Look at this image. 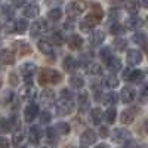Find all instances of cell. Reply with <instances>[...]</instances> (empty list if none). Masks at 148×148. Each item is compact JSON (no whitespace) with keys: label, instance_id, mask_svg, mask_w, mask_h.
Wrapping results in <instances>:
<instances>
[{"label":"cell","instance_id":"94428289","mask_svg":"<svg viewBox=\"0 0 148 148\" xmlns=\"http://www.w3.org/2000/svg\"><path fill=\"white\" fill-rule=\"evenodd\" d=\"M129 74H130V70H125V71H123V79H126L127 80V77H129Z\"/></svg>","mask_w":148,"mask_h":148},{"label":"cell","instance_id":"5b68a950","mask_svg":"<svg viewBox=\"0 0 148 148\" xmlns=\"http://www.w3.org/2000/svg\"><path fill=\"white\" fill-rule=\"evenodd\" d=\"M12 52H15V55L18 56H27V55H31L33 47L25 40H15L12 43Z\"/></svg>","mask_w":148,"mask_h":148},{"label":"cell","instance_id":"277c9868","mask_svg":"<svg viewBox=\"0 0 148 148\" xmlns=\"http://www.w3.org/2000/svg\"><path fill=\"white\" fill-rule=\"evenodd\" d=\"M74 108H76V104H74L73 98H61V99L55 104V110L58 116H67L71 114Z\"/></svg>","mask_w":148,"mask_h":148},{"label":"cell","instance_id":"681fc988","mask_svg":"<svg viewBox=\"0 0 148 148\" xmlns=\"http://www.w3.org/2000/svg\"><path fill=\"white\" fill-rule=\"evenodd\" d=\"M9 83H10L12 86H18L19 79H18V74H16V73H10V74H9Z\"/></svg>","mask_w":148,"mask_h":148},{"label":"cell","instance_id":"ffe728a7","mask_svg":"<svg viewBox=\"0 0 148 148\" xmlns=\"http://www.w3.org/2000/svg\"><path fill=\"white\" fill-rule=\"evenodd\" d=\"M25 141H27V136H25V133H24L21 129L14 132V136H12V145H14L15 148H22L24 144H25Z\"/></svg>","mask_w":148,"mask_h":148},{"label":"cell","instance_id":"be15d7a7","mask_svg":"<svg viewBox=\"0 0 148 148\" xmlns=\"http://www.w3.org/2000/svg\"><path fill=\"white\" fill-rule=\"evenodd\" d=\"M95 148H110V147H108L107 144H99V145H96Z\"/></svg>","mask_w":148,"mask_h":148},{"label":"cell","instance_id":"e7e4bbea","mask_svg":"<svg viewBox=\"0 0 148 148\" xmlns=\"http://www.w3.org/2000/svg\"><path fill=\"white\" fill-rule=\"evenodd\" d=\"M42 148H53V145H51V144H46V145H43Z\"/></svg>","mask_w":148,"mask_h":148},{"label":"cell","instance_id":"7a4b0ae2","mask_svg":"<svg viewBox=\"0 0 148 148\" xmlns=\"http://www.w3.org/2000/svg\"><path fill=\"white\" fill-rule=\"evenodd\" d=\"M86 9H88V3H86L84 0H74V2L67 5L65 12H67V15H68L70 19H74V18L80 16Z\"/></svg>","mask_w":148,"mask_h":148},{"label":"cell","instance_id":"ee69618b","mask_svg":"<svg viewBox=\"0 0 148 148\" xmlns=\"http://www.w3.org/2000/svg\"><path fill=\"white\" fill-rule=\"evenodd\" d=\"M126 9H127L129 14L136 15V14H138V10H139V3L136 2V0H129L127 5H126Z\"/></svg>","mask_w":148,"mask_h":148},{"label":"cell","instance_id":"d4e9b609","mask_svg":"<svg viewBox=\"0 0 148 148\" xmlns=\"http://www.w3.org/2000/svg\"><path fill=\"white\" fill-rule=\"evenodd\" d=\"M136 111H138V110H135V108H132V110H125V111L120 114V121L123 123V125H130V123H133Z\"/></svg>","mask_w":148,"mask_h":148},{"label":"cell","instance_id":"f1b7e54d","mask_svg":"<svg viewBox=\"0 0 148 148\" xmlns=\"http://www.w3.org/2000/svg\"><path fill=\"white\" fill-rule=\"evenodd\" d=\"M102 119H104V113H102L101 108H92V110H90V120H92L93 125L101 126Z\"/></svg>","mask_w":148,"mask_h":148},{"label":"cell","instance_id":"2e32d148","mask_svg":"<svg viewBox=\"0 0 148 148\" xmlns=\"http://www.w3.org/2000/svg\"><path fill=\"white\" fill-rule=\"evenodd\" d=\"M62 68H64L67 73H74V71L79 68V61L74 58V56L68 55V56H65L64 61H62Z\"/></svg>","mask_w":148,"mask_h":148},{"label":"cell","instance_id":"8992f818","mask_svg":"<svg viewBox=\"0 0 148 148\" xmlns=\"http://www.w3.org/2000/svg\"><path fill=\"white\" fill-rule=\"evenodd\" d=\"M130 138H132V133L127 129H123V127L114 129L113 133H111V141L116 144H125V142L130 141Z\"/></svg>","mask_w":148,"mask_h":148},{"label":"cell","instance_id":"3957f363","mask_svg":"<svg viewBox=\"0 0 148 148\" xmlns=\"http://www.w3.org/2000/svg\"><path fill=\"white\" fill-rule=\"evenodd\" d=\"M102 18H104V10H102L101 5L92 3L90 5V12H89V15L84 18V22H88L90 27H95L102 21Z\"/></svg>","mask_w":148,"mask_h":148},{"label":"cell","instance_id":"11a10c76","mask_svg":"<svg viewBox=\"0 0 148 148\" xmlns=\"http://www.w3.org/2000/svg\"><path fill=\"white\" fill-rule=\"evenodd\" d=\"M123 148H139V145H138L136 142H133V141L130 139V141L125 142V147H123Z\"/></svg>","mask_w":148,"mask_h":148},{"label":"cell","instance_id":"d590c367","mask_svg":"<svg viewBox=\"0 0 148 148\" xmlns=\"http://www.w3.org/2000/svg\"><path fill=\"white\" fill-rule=\"evenodd\" d=\"M132 40H133L135 43H136L138 46L145 47V43H147V36H145V33H144V31H136V33L133 34Z\"/></svg>","mask_w":148,"mask_h":148},{"label":"cell","instance_id":"6da1fadb","mask_svg":"<svg viewBox=\"0 0 148 148\" xmlns=\"http://www.w3.org/2000/svg\"><path fill=\"white\" fill-rule=\"evenodd\" d=\"M62 82V76L61 73L53 70V68H42L39 71V83L43 86L47 84H59Z\"/></svg>","mask_w":148,"mask_h":148},{"label":"cell","instance_id":"4dcf8cb0","mask_svg":"<svg viewBox=\"0 0 148 148\" xmlns=\"http://www.w3.org/2000/svg\"><path fill=\"white\" fill-rule=\"evenodd\" d=\"M53 129L56 130V133L59 135V136H62V135H68L70 130H71L70 125H68V123H65V121H59V123H56V125L53 126Z\"/></svg>","mask_w":148,"mask_h":148},{"label":"cell","instance_id":"1f68e13d","mask_svg":"<svg viewBox=\"0 0 148 148\" xmlns=\"http://www.w3.org/2000/svg\"><path fill=\"white\" fill-rule=\"evenodd\" d=\"M110 33L113 34V36H121V34H125L126 33V28H125V25L123 24H119V22H113L110 25Z\"/></svg>","mask_w":148,"mask_h":148},{"label":"cell","instance_id":"52a82bcc","mask_svg":"<svg viewBox=\"0 0 148 148\" xmlns=\"http://www.w3.org/2000/svg\"><path fill=\"white\" fill-rule=\"evenodd\" d=\"M47 31V22L45 19H37L30 25V36L31 37H39Z\"/></svg>","mask_w":148,"mask_h":148},{"label":"cell","instance_id":"7c38bea8","mask_svg":"<svg viewBox=\"0 0 148 148\" xmlns=\"http://www.w3.org/2000/svg\"><path fill=\"white\" fill-rule=\"evenodd\" d=\"M37 116H39V107L36 104H28L25 108H24V120L27 123H31Z\"/></svg>","mask_w":148,"mask_h":148},{"label":"cell","instance_id":"60d3db41","mask_svg":"<svg viewBox=\"0 0 148 148\" xmlns=\"http://www.w3.org/2000/svg\"><path fill=\"white\" fill-rule=\"evenodd\" d=\"M14 14H15V9L12 5H3L2 6V16L6 18V19H12L14 18Z\"/></svg>","mask_w":148,"mask_h":148},{"label":"cell","instance_id":"6125c7cd","mask_svg":"<svg viewBox=\"0 0 148 148\" xmlns=\"http://www.w3.org/2000/svg\"><path fill=\"white\" fill-rule=\"evenodd\" d=\"M138 3H141L142 8H147L148 6V0H138Z\"/></svg>","mask_w":148,"mask_h":148},{"label":"cell","instance_id":"03108f58","mask_svg":"<svg viewBox=\"0 0 148 148\" xmlns=\"http://www.w3.org/2000/svg\"><path fill=\"white\" fill-rule=\"evenodd\" d=\"M64 148H76V147H74V145H73V144H68V145H65V147H64Z\"/></svg>","mask_w":148,"mask_h":148},{"label":"cell","instance_id":"f5cc1de1","mask_svg":"<svg viewBox=\"0 0 148 148\" xmlns=\"http://www.w3.org/2000/svg\"><path fill=\"white\" fill-rule=\"evenodd\" d=\"M10 107H12V110H14V111H16L19 108V99H18L16 96H14V99H12V102H10Z\"/></svg>","mask_w":148,"mask_h":148},{"label":"cell","instance_id":"d6a6232c","mask_svg":"<svg viewBox=\"0 0 148 148\" xmlns=\"http://www.w3.org/2000/svg\"><path fill=\"white\" fill-rule=\"evenodd\" d=\"M49 42L56 45V46H62L65 43V37L62 36V33H61V31H53L51 34V40H49Z\"/></svg>","mask_w":148,"mask_h":148},{"label":"cell","instance_id":"f546056e","mask_svg":"<svg viewBox=\"0 0 148 148\" xmlns=\"http://www.w3.org/2000/svg\"><path fill=\"white\" fill-rule=\"evenodd\" d=\"M105 40V33L104 31H92V36H90V43L93 46H99L101 43H104Z\"/></svg>","mask_w":148,"mask_h":148},{"label":"cell","instance_id":"003e7915","mask_svg":"<svg viewBox=\"0 0 148 148\" xmlns=\"http://www.w3.org/2000/svg\"><path fill=\"white\" fill-rule=\"evenodd\" d=\"M2 84H3V83H2V80H0V89H2Z\"/></svg>","mask_w":148,"mask_h":148},{"label":"cell","instance_id":"7bdbcfd3","mask_svg":"<svg viewBox=\"0 0 148 148\" xmlns=\"http://www.w3.org/2000/svg\"><path fill=\"white\" fill-rule=\"evenodd\" d=\"M119 101V95L116 92H110L104 96V104H108V105H116Z\"/></svg>","mask_w":148,"mask_h":148},{"label":"cell","instance_id":"e0dca14e","mask_svg":"<svg viewBox=\"0 0 148 148\" xmlns=\"http://www.w3.org/2000/svg\"><path fill=\"white\" fill-rule=\"evenodd\" d=\"M89 95L86 93V92H82L80 95H79V98H77V107H79V111L82 114H84V113H88L89 111Z\"/></svg>","mask_w":148,"mask_h":148},{"label":"cell","instance_id":"30bf717a","mask_svg":"<svg viewBox=\"0 0 148 148\" xmlns=\"http://www.w3.org/2000/svg\"><path fill=\"white\" fill-rule=\"evenodd\" d=\"M96 132L93 129H86L82 135H80V144L83 147H89V145H93L96 142Z\"/></svg>","mask_w":148,"mask_h":148},{"label":"cell","instance_id":"4316f807","mask_svg":"<svg viewBox=\"0 0 148 148\" xmlns=\"http://www.w3.org/2000/svg\"><path fill=\"white\" fill-rule=\"evenodd\" d=\"M102 82H104V86H105V88H108V89H116L117 86H119V79L116 77L114 73L107 74Z\"/></svg>","mask_w":148,"mask_h":148},{"label":"cell","instance_id":"7dc6e473","mask_svg":"<svg viewBox=\"0 0 148 148\" xmlns=\"http://www.w3.org/2000/svg\"><path fill=\"white\" fill-rule=\"evenodd\" d=\"M39 119H40V125H47V123L52 120V114L49 113L47 110H45L42 113H39Z\"/></svg>","mask_w":148,"mask_h":148},{"label":"cell","instance_id":"cb8c5ba5","mask_svg":"<svg viewBox=\"0 0 148 148\" xmlns=\"http://www.w3.org/2000/svg\"><path fill=\"white\" fill-rule=\"evenodd\" d=\"M144 79H145V73L142 70H132L127 77V82H130L133 84H141V83H144Z\"/></svg>","mask_w":148,"mask_h":148},{"label":"cell","instance_id":"8fae6325","mask_svg":"<svg viewBox=\"0 0 148 148\" xmlns=\"http://www.w3.org/2000/svg\"><path fill=\"white\" fill-rule=\"evenodd\" d=\"M34 96H36V88H34V84L27 83L22 88V90L19 93V98H21V99H24L25 102H31L34 99Z\"/></svg>","mask_w":148,"mask_h":148},{"label":"cell","instance_id":"e575fe53","mask_svg":"<svg viewBox=\"0 0 148 148\" xmlns=\"http://www.w3.org/2000/svg\"><path fill=\"white\" fill-rule=\"evenodd\" d=\"M68 82H70V86H71V88L76 89V90L83 89V86H84V80H83L82 77H79V76H71Z\"/></svg>","mask_w":148,"mask_h":148},{"label":"cell","instance_id":"484cf974","mask_svg":"<svg viewBox=\"0 0 148 148\" xmlns=\"http://www.w3.org/2000/svg\"><path fill=\"white\" fill-rule=\"evenodd\" d=\"M12 31L10 33H16V34H24L27 30H28V24L25 19H18L14 22V27L10 28Z\"/></svg>","mask_w":148,"mask_h":148},{"label":"cell","instance_id":"f907efd6","mask_svg":"<svg viewBox=\"0 0 148 148\" xmlns=\"http://www.w3.org/2000/svg\"><path fill=\"white\" fill-rule=\"evenodd\" d=\"M79 27H80V30H82L83 33H89V31H92V28H93V27H90L89 24H88V22H84V21L80 22V25H79Z\"/></svg>","mask_w":148,"mask_h":148},{"label":"cell","instance_id":"bcb514c9","mask_svg":"<svg viewBox=\"0 0 148 148\" xmlns=\"http://www.w3.org/2000/svg\"><path fill=\"white\" fill-rule=\"evenodd\" d=\"M0 132H2V133H9V132H12L9 119H0Z\"/></svg>","mask_w":148,"mask_h":148},{"label":"cell","instance_id":"db71d44e","mask_svg":"<svg viewBox=\"0 0 148 148\" xmlns=\"http://www.w3.org/2000/svg\"><path fill=\"white\" fill-rule=\"evenodd\" d=\"M98 133L101 135V138H107V136H108V129L101 125V126H99V132H98Z\"/></svg>","mask_w":148,"mask_h":148},{"label":"cell","instance_id":"9a60e30c","mask_svg":"<svg viewBox=\"0 0 148 148\" xmlns=\"http://www.w3.org/2000/svg\"><path fill=\"white\" fill-rule=\"evenodd\" d=\"M37 49H39L43 55H47V56L53 55V45L46 39H40L39 42H37Z\"/></svg>","mask_w":148,"mask_h":148},{"label":"cell","instance_id":"91938a15","mask_svg":"<svg viewBox=\"0 0 148 148\" xmlns=\"http://www.w3.org/2000/svg\"><path fill=\"white\" fill-rule=\"evenodd\" d=\"M113 5H116V6H120V5H123L125 2H127V0H110Z\"/></svg>","mask_w":148,"mask_h":148},{"label":"cell","instance_id":"ac0fdd59","mask_svg":"<svg viewBox=\"0 0 148 148\" xmlns=\"http://www.w3.org/2000/svg\"><path fill=\"white\" fill-rule=\"evenodd\" d=\"M120 98H121V101L125 104H132L135 101V98H136V93H135V90L132 88L125 86V88L121 89V92H120Z\"/></svg>","mask_w":148,"mask_h":148},{"label":"cell","instance_id":"f35d334b","mask_svg":"<svg viewBox=\"0 0 148 148\" xmlns=\"http://www.w3.org/2000/svg\"><path fill=\"white\" fill-rule=\"evenodd\" d=\"M14 92H12L10 89H6L3 93H2V96H0V102H2L3 105H10V102H12V99H14Z\"/></svg>","mask_w":148,"mask_h":148},{"label":"cell","instance_id":"d6986e66","mask_svg":"<svg viewBox=\"0 0 148 148\" xmlns=\"http://www.w3.org/2000/svg\"><path fill=\"white\" fill-rule=\"evenodd\" d=\"M142 25H144V19L136 16V15L127 18L125 22V28H129V30H139Z\"/></svg>","mask_w":148,"mask_h":148},{"label":"cell","instance_id":"ab89813d","mask_svg":"<svg viewBox=\"0 0 148 148\" xmlns=\"http://www.w3.org/2000/svg\"><path fill=\"white\" fill-rule=\"evenodd\" d=\"M47 18L51 21H53V22H56V21H59L61 18H62V10H61L59 8H53V9H51L47 12Z\"/></svg>","mask_w":148,"mask_h":148},{"label":"cell","instance_id":"6f0895ef","mask_svg":"<svg viewBox=\"0 0 148 148\" xmlns=\"http://www.w3.org/2000/svg\"><path fill=\"white\" fill-rule=\"evenodd\" d=\"M108 15H110V19H114V21H116V19L119 18V12H117V10H113V9H111Z\"/></svg>","mask_w":148,"mask_h":148},{"label":"cell","instance_id":"9c48e42d","mask_svg":"<svg viewBox=\"0 0 148 148\" xmlns=\"http://www.w3.org/2000/svg\"><path fill=\"white\" fill-rule=\"evenodd\" d=\"M126 62H127V65H130V67L139 65V64L142 62V52L138 51V49H129L127 55H126Z\"/></svg>","mask_w":148,"mask_h":148},{"label":"cell","instance_id":"4fadbf2b","mask_svg":"<svg viewBox=\"0 0 148 148\" xmlns=\"http://www.w3.org/2000/svg\"><path fill=\"white\" fill-rule=\"evenodd\" d=\"M15 53L9 49H2L0 51V64L2 65H14L15 64Z\"/></svg>","mask_w":148,"mask_h":148},{"label":"cell","instance_id":"74e56055","mask_svg":"<svg viewBox=\"0 0 148 148\" xmlns=\"http://www.w3.org/2000/svg\"><path fill=\"white\" fill-rule=\"evenodd\" d=\"M127 40L126 39H123V37H117V39L113 42V47L116 49V51H119V52H123L125 49L127 47Z\"/></svg>","mask_w":148,"mask_h":148},{"label":"cell","instance_id":"83f0119b","mask_svg":"<svg viewBox=\"0 0 148 148\" xmlns=\"http://www.w3.org/2000/svg\"><path fill=\"white\" fill-rule=\"evenodd\" d=\"M107 67H108V70H110V73H117V71H120L121 70V61L119 59V58H116V56H111L108 61H107Z\"/></svg>","mask_w":148,"mask_h":148},{"label":"cell","instance_id":"b9f144b4","mask_svg":"<svg viewBox=\"0 0 148 148\" xmlns=\"http://www.w3.org/2000/svg\"><path fill=\"white\" fill-rule=\"evenodd\" d=\"M88 67H89V68H88V73L90 74V76H101V74H102V67H101V64L92 62V64H89Z\"/></svg>","mask_w":148,"mask_h":148},{"label":"cell","instance_id":"836d02e7","mask_svg":"<svg viewBox=\"0 0 148 148\" xmlns=\"http://www.w3.org/2000/svg\"><path fill=\"white\" fill-rule=\"evenodd\" d=\"M104 119H105V121L108 123V125H113V123L116 121V119H117V111H116V108H114V107H110L105 113H104Z\"/></svg>","mask_w":148,"mask_h":148},{"label":"cell","instance_id":"8d00e7d4","mask_svg":"<svg viewBox=\"0 0 148 148\" xmlns=\"http://www.w3.org/2000/svg\"><path fill=\"white\" fill-rule=\"evenodd\" d=\"M59 135L56 133V130L53 129V127H47V130H46V138H47V142L51 144V145H55L56 142H58V138Z\"/></svg>","mask_w":148,"mask_h":148},{"label":"cell","instance_id":"680465c9","mask_svg":"<svg viewBox=\"0 0 148 148\" xmlns=\"http://www.w3.org/2000/svg\"><path fill=\"white\" fill-rule=\"evenodd\" d=\"M12 3H14V6H15V8H21V6H24L25 0H12Z\"/></svg>","mask_w":148,"mask_h":148},{"label":"cell","instance_id":"44dd1931","mask_svg":"<svg viewBox=\"0 0 148 148\" xmlns=\"http://www.w3.org/2000/svg\"><path fill=\"white\" fill-rule=\"evenodd\" d=\"M27 139L33 144V145H37L39 144V141H40V138H42V133H40V129H39V126H30L28 127V135H27Z\"/></svg>","mask_w":148,"mask_h":148},{"label":"cell","instance_id":"ba28073f","mask_svg":"<svg viewBox=\"0 0 148 148\" xmlns=\"http://www.w3.org/2000/svg\"><path fill=\"white\" fill-rule=\"evenodd\" d=\"M19 71H21V76L24 77V80H25L27 83H31V77L36 74L37 67H36L34 62H25V64L21 65Z\"/></svg>","mask_w":148,"mask_h":148},{"label":"cell","instance_id":"603a6c76","mask_svg":"<svg viewBox=\"0 0 148 148\" xmlns=\"http://www.w3.org/2000/svg\"><path fill=\"white\" fill-rule=\"evenodd\" d=\"M67 43H68V47L71 49V51H80V49L83 47V39L80 36H77V34L70 36Z\"/></svg>","mask_w":148,"mask_h":148},{"label":"cell","instance_id":"816d5d0a","mask_svg":"<svg viewBox=\"0 0 148 148\" xmlns=\"http://www.w3.org/2000/svg\"><path fill=\"white\" fill-rule=\"evenodd\" d=\"M0 148H10V142L8 141V138H0Z\"/></svg>","mask_w":148,"mask_h":148},{"label":"cell","instance_id":"9f6ffc18","mask_svg":"<svg viewBox=\"0 0 148 148\" xmlns=\"http://www.w3.org/2000/svg\"><path fill=\"white\" fill-rule=\"evenodd\" d=\"M61 98H73V95L68 89H62L61 90Z\"/></svg>","mask_w":148,"mask_h":148},{"label":"cell","instance_id":"7402d4cb","mask_svg":"<svg viewBox=\"0 0 148 148\" xmlns=\"http://www.w3.org/2000/svg\"><path fill=\"white\" fill-rule=\"evenodd\" d=\"M39 14H40V8L37 5H33V3L25 5L22 9V15L25 18H36V16H39Z\"/></svg>","mask_w":148,"mask_h":148},{"label":"cell","instance_id":"f6af8a7d","mask_svg":"<svg viewBox=\"0 0 148 148\" xmlns=\"http://www.w3.org/2000/svg\"><path fill=\"white\" fill-rule=\"evenodd\" d=\"M9 123H10L12 130H19L21 129V120H19L18 114H12L10 119H9Z\"/></svg>","mask_w":148,"mask_h":148},{"label":"cell","instance_id":"5bb4252c","mask_svg":"<svg viewBox=\"0 0 148 148\" xmlns=\"http://www.w3.org/2000/svg\"><path fill=\"white\" fill-rule=\"evenodd\" d=\"M40 102L46 107H51L55 102V92L52 89H43L40 93Z\"/></svg>","mask_w":148,"mask_h":148},{"label":"cell","instance_id":"c3c4849f","mask_svg":"<svg viewBox=\"0 0 148 148\" xmlns=\"http://www.w3.org/2000/svg\"><path fill=\"white\" fill-rule=\"evenodd\" d=\"M98 56L101 58V61H105V62H107V61L113 56V55H111V49L110 47H102L99 51V55H98Z\"/></svg>","mask_w":148,"mask_h":148}]
</instances>
